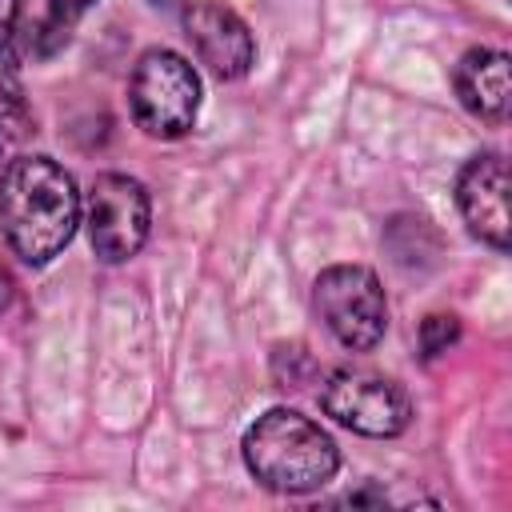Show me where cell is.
I'll return each mask as SVG.
<instances>
[{"mask_svg": "<svg viewBox=\"0 0 512 512\" xmlns=\"http://www.w3.org/2000/svg\"><path fill=\"white\" fill-rule=\"evenodd\" d=\"M80 224L76 180L52 156H16L0 172V228L8 248L40 268L60 256Z\"/></svg>", "mask_w": 512, "mask_h": 512, "instance_id": "cell-1", "label": "cell"}, {"mask_svg": "<svg viewBox=\"0 0 512 512\" xmlns=\"http://www.w3.org/2000/svg\"><path fill=\"white\" fill-rule=\"evenodd\" d=\"M244 464L264 488L304 496L336 476L340 452L316 420L296 408H268L244 432Z\"/></svg>", "mask_w": 512, "mask_h": 512, "instance_id": "cell-2", "label": "cell"}, {"mask_svg": "<svg viewBox=\"0 0 512 512\" xmlns=\"http://www.w3.org/2000/svg\"><path fill=\"white\" fill-rule=\"evenodd\" d=\"M128 104L136 128H144L152 140H176L196 124L200 76L184 56L168 48H148L132 68Z\"/></svg>", "mask_w": 512, "mask_h": 512, "instance_id": "cell-3", "label": "cell"}, {"mask_svg": "<svg viewBox=\"0 0 512 512\" xmlns=\"http://www.w3.org/2000/svg\"><path fill=\"white\" fill-rule=\"evenodd\" d=\"M312 308L348 352H372L388 328V300L372 268L332 264L312 284Z\"/></svg>", "mask_w": 512, "mask_h": 512, "instance_id": "cell-4", "label": "cell"}, {"mask_svg": "<svg viewBox=\"0 0 512 512\" xmlns=\"http://www.w3.org/2000/svg\"><path fill=\"white\" fill-rule=\"evenodd\" d=\"M320 404L336 424H344V428H352L360 436H376V440L400 436L412 424L408 392L396 380L364 372V368L332 372L324 380V388H320Z\"/></svg>", "mask_w": 512, "mask_h": 512, "instance_id": "cell-5", "label": "cell"}, {"mask_svg": "<svg viewBox=\"0 0 512 512\" xmlns=\"http://www.w3.org/2000/svg\"><path fill=\"white\" fill-rule=\"evenodd\" d=\"M84 208H88V240L96 260L124 264L144 248L152 224V200L140 180L124 172H100L88 188Z\"/></svg>", "mask_w": 512, "mask_h": 512, "instance_id": "cell-6", "label": "cell"}, {"mask_svg": "<svg viewBox=\"0 0 512 512\" xmlns=\"http://www.w3.org/2000/svg\"><path fill=\"white\" fill-rule=\"evenodd\" d=\"M184 36L196 48L200 64L220 80H240L256 60L248 24L216 0H200L184 8Z\"/></svg>", "mask_w": 512, "mask_h": 512, "instance_id": "cell-7", "label": "cell"}, {"mask_svg": "<svg viewBox=\"0 0 512 512\" xmlns=\"http://www.w3.org/2000/svg\"><path fill=\"white\" fill-rule=\"evenodd\" d=\"M456 204L472 236L492 244L496 252L508 248L512 216H508V164L500 152H480L460 168Z\"/></svg>", "mask_w": 512, "mask_h": 512, "instance_id": "cell-8", "label": "cell"}, {"mask_svg": "<svg viewBox=\"0 0 512 512\" xmlns=\"http://www.w3.org/2000/svg\"><path fill=\"white\" fill-rule=\"evenodd\" d=\"M456 96L460 104L488 120V124H504L508 120V104H512V88H508V56L496 48H472L460 56L456 72H452Z\"/></svg>", "mask_w": 512, "mask_h": 512, "instance_id": "cell-9", "label": "cell"}, {"mask_svg": "<svg viewBox=\"0 0 512 512\" xmlns=\"http://www.w3.org/2000/svg\"><path fill=\"white\" fill-rule=\"evenodd\" d=\"M32 132V112L24 100V88L12 72V64L0 72V140H20Z\"/></svg>", "mask_w": 512, "mask_h": 512, "instance_id": "cell-10", "label": "cell"}, {"mask_svg": "<svg viewBox=\"0 0 512 512\" xmlns=\"http://www.w3.org/2000/svg\"><path fill=\"white\" fill-rule=\"evenodd\" d=\"M456 340H460V320L452 312H432V316L420 320V356L424 360L444 356Z\"/></svg>", "mask_w": 512, "mask_h": 512, "instance_id": "cell-11", "label": "cell"}, {"mask_svg": "<svg viewBox=\"0 0 512 512\" xmlns=\"http://www.w3.org/2000/svg\"><path fill=\"white\" fill-rule=\"evenodd\" d=\"M20 12H24V0H0V52L8 56L4 64H12V44H16V28H20Z\"/></svg>", "mask_w": 512, "mask_h": 512, "instance_id": "cell-12", "label": "cell"}, {"mask_svg": "<svg viewBox=\"0 0 512 512\" xmlns=\"http://www.w3.org/2000/svg\"><path fill=\"white\" fill-rule=\"evenodd\" d=\"M284 352H288V360H292V364H300V360H308L300 344H288ZM276 360H284V356L276 352ZM280 388H304V384H300V376H296V368H288V376H280Z\"/></svg>", "mask_w": 512, "mask_h": 512, "instance_id": "cell-13", "label": "cell"}, {"mask_svg": "<svg viewBox=\"0 0 512 512\" xmlns=\"http://www.w3.org/2000/svg\"><path fill=\"white\" fill-rule=\"evenodd\" d=\"M92 0H52V16L64 20V24H76V16L88 8Z\"/></svg>", "mask_w": 512, "mask_h": 512, "instance_id": "cell-14", "label": "cell"}, {"mask_svg": "<svg viewBox=\"0 0 512 512\" xmlns=\"http://www.w3.org/2000/svg\"><path fill=\"white\" fill-rule=\"evenodd\" d=\"M8 296H12V276H8L4 268H0V308L8 304Z\"/></svg>", "mask_w": 512, "mask_h": 512, "instance_id": "cell-15", "label": "cell"}]
</instances>
